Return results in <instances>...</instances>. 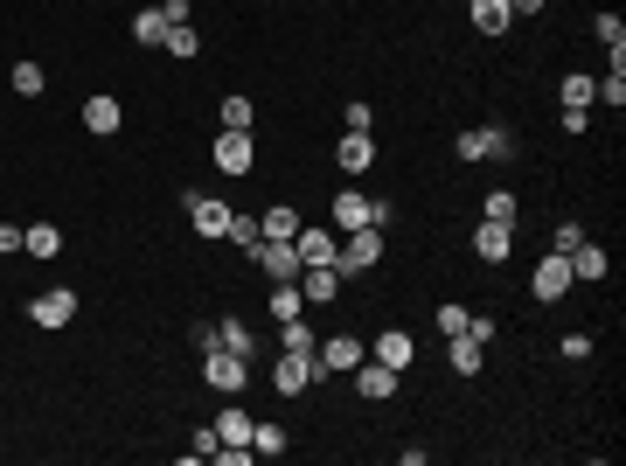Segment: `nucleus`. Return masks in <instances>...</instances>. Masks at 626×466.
<instances>
[{
  "label": "nucleus",
  "instance_id": "nucleus-11",
  "mask_svg": "<svg viewBox=\"0 0 626 466\" xmlns=\"http://www.w3.org/2000/svg\"><path fill=\"white\" fill-rule=\"evenodd\" d=\"M362 355H369V348H362L355 334H327V341H320V376H348Z\"/></svg>",
  "mask_w": 626,
  "mask_h": 466
},
{
  "label": "nucleus",
  "instance_id": "nucleus-24",
  "mask_svg": "<svg viewBox=\"0 0 626 466\" xmlns=\"http://www.w3.org/2000/svg\"><path fill=\"white\" fill-rule=\"evenodd\" d=\"M167 28H174V21H167L160 7H140V14H133V42H147V49H160V42H167Z\"/></svg>",
  "mask_w": 626,
  "mask_h": 466
},
{
  "label": "nucleus",
  "instance_id": "nucleus-15",
  "mask_svg": "<svg viewBox=\"0 0 626 466\" xmlns=\"http://www.w3.org/2000/svg\"><path fill=\"white\" fill-rule=\"evenodd\" d=\"M369 355H376V362H390V369L404 376V369H411V355H418V341H411L404 327H390V334H376V341H369Z\"/></svg>",
  "mask_w": 626,
  "mask_h": 466
},
{
  "label": "nucleus",
  "instance_id": "nucleus-17",
  "mask_svg": "<svg viewBox=\"0 0 626 466\" xmlns=\"http://www.w3.org/2000/svg\"><path fill=\"white\" fill-rule=\"evenodd\" d=\"M258 237H272V244H293V237H300V209H286V202H272V209L258 216Z\"/></svg>",
  "mask_w": 626,
  "mask_h": 466
},
{
  "label": "nucleus",
  "instance_id": "nucleus-29",
  "mask_svg": "<svg viewBox=\"0 0 626 466\" xmlns=\"http://www.w3.org/2000/svg\"><path fill=\"white\" fill-rule=\"evenodd\" d=\"M251 119H258L251 98H223V133H251Z\"/></svg>",
  "mask_w": 626,
  "mask_h": 466
},
{
  "label": "nucleus",
  "instance_id": "nucleus-13",
  "mask_svg": "<svg viewBox=\"0 0 626 466\" xmlns=\"http://www.w3.org/2000/svg\"><path fill=\"white\" fill-rule=\"evenodd\" d=\"M251 160H258L251 133H216V167L223 174H251Z\"/></svg>",
  "mask_w": 626,
  "mask_h": 466
},
{
  "label": "nucleus",
  "instance_id": "nucleus-22",
  "mask_svg": "<svg viewBox=\"0 0 626 466\" xmlns=\"http://www.w3.org/2000/svg\"><path fill=\"white\" fill-rule=\"evenodd\" d=\"M251 425H258L251 411H237V404H223V418H216V439H223V446H251Z\"/></svg>",
  "mask_w": 626,
  "mask_h": 466
},
{
  "label": "nucleus",
  "instance_id": "nucleus-25",
  "mask_svg": "<svg viewBox=\"0 0 626 466\" xmlns=\"http://www.w3.org/2000/svg\"><path fill=\"white\" fill-rule=\"evenodd\" d=\"M300 313H307V293H300V279L272 286V320H300Z\"/></svg>",
  "mask_w": 626,
  "mask_h": 466
},
{
  "label": "nucleus",
  "instance_id": "nucleus-3",
  "mask_svg": "<svg viewBox=\"0 0 626 466\" xmlns=\"http://www.w3.org/2000/svg\"><path fill=\"white\" fill-rule=\"evenodd\" d=\"M202 376H209V390L237 397V390L251 383V362H244V355H230V348H202Z\"/></svg>",
  "mask_w": 626,
  "mask_h": 466
},
{
  "label": "nucleus",
  "instance_id": "nucleus-36",
  "mask_svg": "<svg viewBox=\"0 0 626 466\" xmlns=\"http://www.w3.org/2000/svg\"><path fill=\"white\" fill-rule=\"evenodd\" d=\"M592 28H599V42H606V49H626V21H620V14H599Z\"/></svg>",
  "mask_w": 626,
  "mask_h": 466
},
{
  "label": "nucleus",
  "instance_id": "nucleus-8",
  "mask_svg": "<svg viewBox=\"0 0 626 466\" xmlns=\"http://www.w3.org/2000/svg\"><path fill=\"white\" fill-rule=\"evenodd\" d=\"M348 376H355V397H369V404H383V397L397 390V369H390V362H376V355H362Z\"/></svg>",
  "mask_w": 626,
  "mask_h": 466
},
{
  "label": "nucleus",
  "instance_id": "nucleus-27",
  "mask_svg": "<svg viewBox=\"0 0 626 466\" xmlns=\"http://www.w3.org/2000/svg\"><path fill=\"white\" fill-rule=\"evenodd\" d=\"M571 279H606V251L599 244H578L571 251Z\"/></svg>",
  "mask_w": 626,
  "mask_h": 466
},
{
  "label": "nucleus",
  "instance_id": "nucleus-31",
  "mask_svg": "<svg viewBox=\"0 0 626 466\" xmlns=\"http://www.w3.org/2000/svg\"><path fill=\"white\" fill-rule=\"evenodd\" d=\"M592 84H599L592 98H606L613 112H620V105H626V70H606V77H592Z\"/></svg>",
  "mask_w": 626,
  "mask_h": 466
},
{
  "label": "nucleus",
  "instance_id": "nucleus-33",
  "mask_svg": "<svg viewBox=\"0 0 626 466\" xmlns=\"http://www.w3.org/2000/svg\"><path fill=\"white\" fill-rule=\"evenodd\" d=\"M592 91H599L592 77H564V112H585V105H592Z\"/></svg>",
  "mask_w": 626,
  "mask_h": 466
},
{
  "label": "nucleus",
  "instance_id": "nucleus-2",
  "mask_svg": "<svg viewBox=\"0 0 626 466\" xmlns=\"http://www.w3.org/2000/svg\"><path fill=\"white\" fill-rule=\"evenodd\" d=\"M369 223L390 230V202H369V195H355V188L334 195V230H369Z\"/></svg>",
  "mask_w": 626,
  "mask_h": 466
},
{
  "label": "nucleus",
  "instance_id": "nucleus-28",
  "mask_svg": "<svg viewBox=\"0 0 626 466\" xmlns=\"http://www.w3.org/2000/svg\"><path fill=\"white\" fill-rule=\"evenodd\" d=\"M160 49H167V56H202V35H195V28H188V21H174V28H167V42H160Z\"/></svg>",
  "mask_w": 626,
  "mask_h": 466
},
{
  "label": "nucleus",
  "instance_id": "nucleus-35",
  "mask_svg": "<svg viewBox=\"0 0 626 466\" xmlns=\"http://www.w3.org/2000/svg\"><path fill=\"white\" fill-rule=\"evenodd\" d=\"M216 446H223V439H216V425H202V432L188 439V453H181V460H216Z\"/></svg>",
  "mask_w": 626,
  "mask_h": 466
},
{
  "label": "nucleus",
  "instance_id": "nucleus-21",
  "mask_svg": "<svg viewBox=\"0 0 626 466\" xmlns=\"http://www.w3.org/2000/svg\"><path fill=\"white\" fill-rule=\"evenodd\" d=\"M209 334H216V348H230V355H244V362L258 355V334H251L244 320H223V327H209Z\"/></svg>",
  "mask_w": 626,
  "mask_h": 466
},
{
  "label": "nucleus",
  "instance_id": "nucleus-16",
  "mask_svg": "<svg viewBox=\"0 0 626 466\" xmlns=\"http://www.w3.org/2000/svg\"><path fill=\"white\" fill-rule=\"evenodd\" d=\"M293 251H300V265H334V230H320V223H300Z\"/></svg>",
  "mask_w": 626,
  "mask_h": 466
},
{
  "label": "nucleus",
  "instance_id": "nucleus-18",
  "mask_svg": "<svg viewBox=\"0 0 626 466\" xmlns=\"http://www.w3.org/2000/svg\"><path fill=\"white\" fill-rule=\"evenodd\" d=\"M473 28H480V35H508V28H515V7H508V0H473Z\"/></svg>",
  "mask_w": 626,
  "mask_h": 466
},
{
  "label": "nucleus",
  "instance_id": "nucleus-32",
  "mask_svg": "<svg viewBox=\"0 0 626 466\" xmlns=\"http://www.w3.org/2000/svg\"><path fill=\"white\" fill-rule=\"evenodd\" d=\"M42 84H49L42 63H14V91H21V98H42Z\"/></svg>",
  "mask_w": 626,
  "mask_h": 466
},
{
  "label": "nucleus",
  "instance_id": "nucleus-19",
  "mask_svg": "<svg viewBox=\"0 0 626 466\" xmlns=\"http://www.w3.org/2000/svg\"><path fill=\"white\" fill-rule=\"evenodd\" d=\"M334 160H341L348 174H369V160H376V147H369V133H341V147H334Z\"/></svg>",
  "mask_w": 626,
  "mask_h": 466
},
{
  "label": "nucleus",
  "instance_id": "nucleus-34",
  "mask_svg": "<svg viewBox=\"0 0 626 466\" xmlns=\"http://www.w3.org/2000/svg\"><path fill=\"white\" fill-rule=\"evenodd\" d=\"M480 216H487V223H515V195H508V188H494V195L480 202Z\"/></svg>",
  "mask_w": 626,
  "mask_h": 466
},
{
  "label": "nucleus",
  "instance_id": "nucleus-4",
  "mask_svg": "<svg viewBox=\"0 0 626 466\" xmlns=\"http://www.w3.org/2000/svg\"><path fill=\"white\" fill-rule=\"evenodd\" d=\"M334 258H341V272H369V265L383 258V230H376V223H369V230H341V251H334Z\"/></svg>",
  "mask_w": 626,
  "mask_h": 466
},
{
  "label": "nucleus",
  "instance_id": "nucleus-10",
  "mask_svg": "<svg viewBox=\"0 0 626 466\" xmlns=\"http://www.w3.org/2000/svg\"><path fill=\"white\" fill-rule=\"evenodd\" d=\"M508 251H515V223H480L473 230V258L480 265H508Z\"/></svg>",
  "mask_w": 626,
  "mask_h": 466
},
{
  "label": "nucleus",
  "instance_id": "nucleus-42",
  "mask_svg": "<svg viewBox=\"0 0 626 466\" xmlns=\"http://www.w3.org/2000/svg\"><path fill=\"white\" fill-rule=\"evenodd\" d=\"M508 7H515V14H543V0H508Z\"/></svg>",
  "mask_w": 626,
  "mask_h": 466
},
{
  "label": "nucleus",
  "instance_id": "nucleus-1",
  "mask_svg": "<svg viewBox=\"0 0 626 466\" xmlns=\"http://www.w3.org/2000/svg\"><path fill=\"white\" fill-rule=\"evenodd\" d=\"M313 376H320V355H293V348H279V362H272V390H279V397H307Z\"/></svg>",
  "mask_w": 626,
  "mask_h": 466
},
{
  "label": "nucleus",
  "instance_id": "nucleus-7",
  "mask_svg": "<svg viewBox=\"0 0 626 466\" xmlns=\"http://www.w3.org/2000/svg\"><path fill=\"white\" fill-rule=\"evenodd\" d=\"M571 286H578V279H571V258H564V251H550V258L536 265V279H529V293H536V300H564Z\"/></svg>",
  "mask_w": 626,
  "mask_h": 466
},
{
  "label": "nucleus",
  "instance_id": "nucleus-39",
  "mask_svg": "<svg viewBox=\"0 0 626 466\" xmlns=\"http://www.w3.org/2000/svg\"><path fill=\"white\" fill-rule=\"evenodd\" d=\"M230 244L251 251V244H258V223H251V216H230Z\"/></svg>",
  "mask_w": 626,
  "mask_h": 466
},
{
  "label": "nucleus",
  "instance_id": "nucleus-40",
  "mask_svg": "<svg viewBox=\"0 0 626 466\" xmlns=\"http://www.w3.org/2000/svg\"><path fill=\"white\" fill-rule=\"evenodd\" d=\"M578 244H585V230H578V223H557V244H550V251H564V258H571Z\"/></svg>",
  "mask_w": 626,
  "mask_h": 466
},
{
  "label": "nucleus",
  "instance_id": "nucleus-6",
  "mask_svg": "<svg viewBox=\"0 0 626 466\" xmlns=\"http://www.w3.org/2000/svg\"><path fill=\"white\" fill-rule=\"evenodd\" d=\"M251 258H258V272H265V279H279V286H286V279H300V251H293V244L258 237V244H251Z\"/></svg>",
  "mask_w": 626,
  "mask_h": 466
},
{
  "label": "nucleus",
  "instance_id": "nucleus-23",
  "mask_svg": "<svg viewBox=\"0 0 626 466\" xmlns=\"http://www.w3.org/2000/svg\"><path fill=\"white\" fill-rule=\"evenodd\" d=\"M279 348H293V355H320V334L307 327V313H300V320H279Z\"/></svg>",
  "mask_w": 626,
  "mask_h": 466
},
{
  "label": "nucleus",
  "instance_id": "nucleus-30",
  "mask_svg": "<svg viewBox=\"0 0 626 466\" xmlns=\"http://www.w3.org/2000/svg\"><path fill=\"white\" fill-rule=\"evenodd\" d=\"M251 453H258V460H279V453H286V432H279V425H251Z\"/></svg>",
  "mask_w": 626,
  "mask_h": 466
},
{
  "label": "nucleus",
  "instance_id": "nucleus-12",
  "mask_svg": "<svg viewBox=\"0 0 626 466\" xmlns=\"http://www.w3.org/2000/svg\"><path fill=\"white\" fill-rule=\"evenodd\" d=\"M515 147V133L508 126H473V133H460V160H494Z\"/></svg>",
  "mask_w": 626,
  "mask_h": 466
},
{
  "label": "nucleus",
  "instance_id": "nucleus-5",
  "mask_svg": "<svg viewBox=\"0 0 626 466\" xmlns=\"http://www.w3.org/2000/svg\"><path fill=\"white\" fill-rule=\"evenodd\" d=\"M28 320H35V327H49V334H56V327H70V320H77V293H70V286L35 293V300H28Z\"/></svg>",
  "mask_w": 626,
  "mask_h": 466
},
{
  "label": "nucleus",
  "instance_id": "nucleus-41",
  "mask_svg": "<svg viewBox=\"0 0 626 466\" xmlns=\"http://www.w3.org/2000/svg\"><path fill=\"white\" fill-rule=\"evenodd\" d=\"M7 251H21V223H0V258Z\"/></svg>",
  "mask_w": 626,
  "mask_h": 466
},
{
  "label": "nucleus",
  "instance_id": "nucleus-20",
  "mask_svg": "<svg viewBox=\"0 0 626 466\" xmlns=\"http://www.w3.org/2000/svg\"><path fill=\"white\" fill-rule=\"evenodd\" d=\"M21 251H28V258H56V251H63V230H56V223H28V230H21Z\"/></svg>",
  "mask_w": 626,
  "mask_h": 466
},
{
  "label": "nucleus",
  "instance_id": "nucleus-14",
  "mask_svg": "<svg viewBox=\"0 0 626 466\" xmlns=\"http://www.w3.org/2000/svg\"><path fill=\"white\" fill-rule=\"evenodd\" d=\"M119 126H126V112H119V98H105V91H98V98H84V133H98V140H112Z\"/></svg>",
  "mask_w": 626,
  "mask_h": 466
},
{
  "label": "nucleus",
  "instance_id": "nucleus-38",
  "mask_svg": "<svg viewBox=\"0 0 626 466\" xmlns=\"http://www.w3.org/2000/svg\"><path fill=\"white\" fill-rule=\"evenodd\" d=\"M341 126H348V133H369V126H376V112H369V105H362V98H355V105H348V112H341Z\"/></svg>",
  "mask_w": 626,
  "mask_h": 466
},
{
  "label": "nucleus",
  "instance_id": "nucleus-9",
  "mask_svg": "<svg viewBox=\"0 0 626 466\" xmlns=\"http://www.w3.org/2000/svg\"><path fill=\"white\" fill-rule=\"evenodd\" d=\"M341 279H348L341 258H334V265H300V293H307V307H327V300L341 293Z\"/></svg>",
  "mask_w": 626,
  "mask_h": 466
},
{
  "label": "nucleus",
  "instance_id": "nucleus-37",
  "mask_svg": "<svg viewBox=\"0 0 626 466\" xmlns=\"http://www.w3.org/2000/svg\"><path fill=\"white\" fill-rule=\"evenodd\" d=\"M439 334H446V341H453V334H467V307H460V300H446V307H439Z\"/></svg>",
  "mask_w": 626,
  "mask_h": 466
},
{
  "label": "nucleus",
  "instance_id": "nucleus-26",
  "mask_svg": "<svg viewBox=\"0 0 626 466\" xmlns=\"http://www.w3.org/2000/svg\"><path fill=\"white\" fill-rule=\"evenodd\" d=\"M446 355H453V369H460V376H480V355H487V341H473V334H453V348H446Z\"/></svg>",
  "mask_w": 626,
  "mask_h": 466
}]
</instances>
